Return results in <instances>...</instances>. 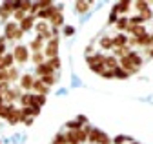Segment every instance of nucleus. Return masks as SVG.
<instances>
[{
	"label": "nucleus",
	"instance_id": "obj_39",
	"mask_svg": "<svg viewBox=\"0 0 153 144\" xmlns=\"http://www.w3.org/2000/svg\"><path fill=\"white\" fill-rule=\"evenodd\" d=\"M9 117V104L0 106V119H7Z\"/></svg>",
	"mask_w": 153,
	"mask_h": 144
},
{
	"label": "nucleus",
	"instance_id": "obj_11",
	"mask_svg": "<svg viewBox=\"0 0 153 144\" xmlns=\"http://www.w3.org/2000/svg\"><path fill=\"white\" fill-rule=\"evenodd\" d=\"M126 57H128V60H129L133 66H135V68H140V66H142V57L139 55L137 51H129Z\"/></svg>",
	"mask_w": 153,
	"mask_h": 144
},
{
	"label": "nucleus",
	"instance_id": "obj_22",
	"mask_svg": "<svg viewBox=\"0 0 153 144\" xmlns=\"http://www.w3.org/2000/svg\"><path fill=\"white\" fill-rule=\"evenodd\" d=\"M104 55H99V53H97V55H89L86 60H88V64L89 66H95V64H104Z\"/></svg>",
	"mask_w": 153,
	"mask_h": 144
},
{
	"label": "nucleus",
	"instance_id": "obj_34",
	"mask_svg": "<svg viewBox=\"0 0 153 144\" xmlns=\"http://www.w3.org/2000/svg\"><path fill=\"white\" fill-rule=\"evenodd\" d=\"M100 46H102L104 49H111V48H113V40H111L109 37H102V39H100Z\"/></svg>",
	"mask_w": 153,
	"mask_h": 144
},
{
	"label": "nucleus",
	"instance_id": "obj_5",
	"mask_svg": "<svg viewBox=\"0 0 153 144\" xmlns=\"http://www.w3.org/2000/svg\"><path fill=\"white\" fill-rule=\"evenodd\" d=\"M35 71H36V75L40 77V79H42V77H48V75H55V69H51L46 62H44V64H38Z\"/></svg>",
	"mask_w": 153,
	"mask_h": 144
},
{
	"label": "nucleus",
	"instance_id": "obj_1",
	"mask_svg": "<svg viewBox=\"0 0 153 144\" xmlns=\"http://www.w3.org/2000/svg\"><path fill=\"white\" fill-rule=\"evenodd\" d=\"M24 37V33H22V29L18 27V24L16 22H6V27H4V39L6 40H20Z\"/></svg>",
	"mask_w": 153,
	"mask_h": 144
},
{
	"label": "nucleus",
	"instance_id": "obj_21",
	"mask_svg": "<svg viewBox=\"0 0 153 144\" xmlns=\"http://www.w3.org/2000/svg\"><path fill=\"white\" fill-rule=\"evenodd\" d=\"M13 62H15V57H13V53H4V55H2V66H4L6 69L13 68Z\"/></svg>",
	"mask_w": 153,
	"mask_h": 144
},
{
	"label": "nucleus",
	"instance_id": "obj_2",
	"mask_svg": "<svg viewBox=\"0 0 153 144\" xmlns=\"http://www.w3.org/2000/svg\"><path fill=\"white\" fill-rule=\"evenodd\" d=\"M13 57H15V62H18V64H24V62H27V59H29V49H27V46H16L15 49H13Z\"/></svg>",
	"mask_w": 153,
	"mask_h": 144
},
{
	"label": "nucleus",
	"instance_id": "obj_13",
	"mask_svg": "<svg viewBox=\"0 0 153 144\" xmlns=\"http://www.w3.org/2000/svg\"><path fill=\"white\" fill-rule=\"evenodd\" d=\"M42 46H44V39L38 35L36 39H33V40L29 42V48H27V49H33V51L36 53V51H42Z\"/></svg>",
	"mask_w": 153,
	"mask_h": 144
},
{
	"label": "nucleus",
	"instance_id": "obj_20",
	"mask_svg": "<svg viewBox=\"0 0 153 144\" xmlns=\"http://www.w3.org/2000/svg\"><path fill=\"white\" fill-rule=\"evenodd\" d=\"M20 102H22V106H24V108H35L33 95H29V93H24V95H20Z\"/></svg>",
	"mask_w": 153,
	"mask_h": 144
},
{
	"label": "nucleus",
	"instance_id": "obj_9",
	"mask_svg": "<svg viewBox=\"0 0 153 144\" xmlns=\"http://www.w3.org/2000/svg\"><path fill=\"white\" fill-rule=\"evenodd\" d=\"M7 122H9V124L20 122V111H18L13 104H9V117H7Z\"/></svg>",
	"mask_w": 153,
	"mask_h": 144
},
{
	"label": "nucleus",
	"instance_id": "obj_37",
	"mask_svg": "<svg viewBox=\"0 0 153 144\" xmlns=\"http://www.w3.org/2000/svg\"><path fill=\"white\" fill-rule=\"evenodd\" d=\"M13 16H15V20H16V24H20V22H22V20L26 19L27 15H26L24 11H20V9H18V11H15V13H13Z\"/></svg>",
	"mask_w": 153,
	"mask_h": 144
},
{
	"label": "nucleus",
	"instance_id": "obj_45",
	"mask_svg": "<svg viewBox=\"0 0 153 144\" xmlns=\"http://www.w3.org/2000/svg\"><path fill=\"white\" fill-rule=\"evenodd\" d=\"M0 82H9V79H7V69H0Z\"/></svg>",
	"mask_w": 153,
	"mask_h": 144
},
{
	"label": "nucleus",
	"instance_id": "obj_52",
	"mask_svg": "<svg viewBox=\"0 0 153 144\" xmlns=\"http://www.w3.org/2000/svg\"><path fill=\"white\" fill-rule=\"evenodd\" d=\"M31 110H33V117H36V115H40V108H38V106L31 108Z\"/></svg>",
	"mask_w": 153,
	"mask_h": 144
},
{
	"label": "nucleus",
	"instance_id": "obj_19",
	"mask_svg": "<svg viewBox=\"0 0 153 144\" xmlns=\"http://www.w3.org/2000/svg\"><path fill=\"white\" fill-rule=\"evenodd\" d=\"M104 66H106V69H115V68H119V59L117 57H106L104 59Z\"/></svg>",
	"mask_w": 153,
	"mask_h": 144
},
{
	"label": "nucleus",
	"instance_id": "obj_25",
	"mask_svg": "<svg viewBox=\"0 0 153 144\" xmlns=\"http://www.w3.org/2000/svg\"><path fill=\"white\" fill-rule=\"evenodd\" d=\"M64 135H66V144H80L79 139H76V135H75V131H68Z\"/></svg>",
	"mask_w": 153,
	"mask_h": 144
},
{
	"label": "nucleus",
	"instance_id": "obj_3",
	"mask_svg": "<svg viewBox=\"0 0 153 144\" xmlns=\"http://www.w3.org/2000/svg\"><path fill=\"white\" fill-rule=\"evenodd\" d=\"M44 57H48V59L59 57V39H56V37H53L51 40H48V46H46V51H44Z\"/></svg>",
	"mask_w": 153,
	"mask_h": 144
},
{
	"label": "nucleus",
	"instance_id": "obj_33",
	"mask_svg": "<svg viewBox=\"0 0 153 144\" xmlns=\"http://www.w3.org/2000/svg\"><path fill=\"white\" fill-rule=\"evenodd\" d=\"M33 100H35V106L42 108L46 104V95H33Z\"/></svg>",
	"mask_w": 153,
	"mask_h": 144
},
{
	"label": "nucleus",
	"instance_id": "obj_23",
	"mask_svg": "<svg viewBox=\"0 0 153 144\" xmlns=\"http://www.w3.org/2000/svg\"><path fill=\"white\" fill-rule=\"evenodd\" d=\"M99 135H100V130H97V128H91V131H89V135H88V140H89L91 144H97V140H99Z\"/></svg>",
	"mask_w": 153,
	"mask_h": 144
},
{
	"label": "nucleus",
	"instance_id": "obj_43",
	"mask_svg": "<svg viewBox=\"0 0 153 144\" xmlns=\"http://www.w3.org/2000/svg\"><path fill=\"white\" fill-rule=\"evenodd\" d=\"M9 16H11V13H9L4 6H0V19H2V20H7Z\"/></svg>",
	"mask_w": 153,
	"mask_h": 144
},
{
	"label": "nucleus",
	"instance_id": "obj_12",
	"mask_svg": "<svg viewBox=\"0 0 153 144\" xmlns=\"http://www.w3.org/2000/svg\"><path fill=\"white\" fill-rule=\"evenodd\" d=\"M33 22H35V16H31V15H27L26 19L18 24V27L22 29V33H26V31H29V29H33Z\"/></svg>",
	"mask_w": 153,
	"mask_h": 144
},
{
	"label": "nucleus",
	"instance_id": "obj_49",
	"mask_svg": "<svg viewBox=\"0 0 153 144\" xmlns=\"http://www.w3.org/2000/svg\"><path fill=\"white\" fill-rule=\"evenodd\" d=\"M73 33H75V27H71V26H66L64 27V35H66V37H71Z\"/></svg>",
	"mask_w": 153,
	"mask_h": 144
},
{
	"label": "nucleus",
	"instance_id": "obj_46",
	"mask_svg": "<svg viewBox=\"0 0 153 144\" xmlns=\"http://www.w3.org/2000/svg\"><path fill=\"white\" fill-rule=\"evenodd\" d=\"M4 53H6V39L0 37V57H2Z\"/></svg>",
	"mask_w": 153,
	"mask_h": 144
},
{
	"label": "nucleus",
	"instance_id": "obj_51",
	"mask_svg": "<svg viewBox=\"0 0 153 144\" xmlns=\"http://www.w3.org/2000/svg\"><path fill=\"white\" fill-rule=\"evenodd\" d=\"M76 122H80V124H82V126H84V124H86V122H88V119H86V117H84V115H79V117H76Z\"/></svg>",
	"mask_w": 153,
	"mask_h": 144
},
{
	"label": "nucleus",
	"instance_id": "obj_55",
	"mask_svg": "<svg viewBox=\"0 0 153 144\" xmlns=\"http://www.w3.org/2000/svg\"><path fill=\"white\" fill-rule=\"evenodd\" d=\"M151 40H153V35H151Z\"/></svg>",
	"mask_w": 153,
	"mask_h": 144
},
{
	"label": "nucleus",
	"instance_id": "obj_54",
	"mask_svg": "<svg viewBox=\"0 0 153 144\" xmlns=\"http://www.w3.org/2000/svg\"><path fill=\"white\" fill-rule=\"evenodd\" d=\"M148 55H149V57H153V49H149V51H148Z\"/></svg>",
	"mask_w": 153,
	"mask_h": 144
},
{
	"label": "nucleus",
	"instance_id": "obj_10",
	"mask_svg": "<svg viewBox=\"0 0 153 144\" xmlns=\"http://www.w3.org/2000/svg\"><path fill=\"white\" fill-rule=\"evenodd\" d=\"M89 131H91V126H82L79 131H75V135H76V139H79V142H88Z\"/></svg>",
	"mask_w": 153,
	"mask_h": 144
},
{
	"label": "nucleus",
	"instance_id": "obj_36",
	"mask_svg": "<svg viewBox=\"0 0 153 144\" xmlns=\"http://www.w3.org/2000/svg\"><path fill=\"white\" fill-rule=\"evenodd\" d=\"M89 69L93 71V73H97V75H102V71L106 69L104 64H95V66H89Z\"/></svg>",
	"mask_w": 153,
	"mask_h": 144
},
{
	"label": "nucleus",
	"instance_id": "obj_6",
	"mask_svg": "<svg viewBox=\"0 0 153 144\" xmlns=\"http://www.w3.org/2000/svg\"><path fill=\"white\" fill-rule=\"evenodd\" d=\"M56 11H59V9H56L55 6H51V7H48V9H40V11H38L36 13V16H38V19H40L42 22L44 20H48V19H51V16L56 13Z\"/></svg>",
	"mask_w": 153,
	"mask_h": 144
},
{
	"label": "nucleus",
	"instance_id": "obj_24",
	"mask_svg": "<svg viewBox=\"0 0 153 144\" xmlns=\"http://www.w3.org/2000/svg\"><path fill=\"white\" fill-rule=\"evenodd\" d=\"M89 6H91V2H76L75 9H76V13H86L89 9Z\"/></svg>",
	"mask_w": 153,
	"mask_h": 144
},
{
	"label": "nucleus",
	"instance_id": "obj_31",
	"mask_svg": "<svg viewBox=\"0 0 153 144\" xmlns=\"http://www.w3.org/2000/svg\"><path fill=\"white\" fill-rule=\"evenodd\" d=\"M46 64H48L51 69H60V59H59V57H55V59H49Z\"/></svg>",
	"mask_w": 153,
	"mask_h": 144
},
{
	"label": "nucleus",
	"instance_id": "obj_27",
	"mask_svg": "<svg viewBox=\"0 0 153 144\" xmlns=\"http://www.w3.org/2000/svg\"><path fill=\"white\" fill-rule=\"evenodd\" d=\"M66 128H68V131H79V130L82 128V124L76 122V120H71V122L66 124Z\"/></svg>",
	"mask_w": 153,
	"mask_h": 144
},
{
	"label": "nucleus",
	"instance_id": "obj_16",
	"mask_svg": "<svg viewBox=\"0 0 153 144\" xmlns=\"http://www.w3.org/2000/svg\"><path fill=\"white\" fill-rule=\"evenodd\" d=\"M33 89L36 91V95H48V91H49V88H46V86L40 82V79L33 82Z\"/></svg>",
	"mask_w": 153,
	"mask_h": 144
},
{
	"label": "nucleus",
	"instance_id": "obj_4",
	"mask_svg": "<svg viewBox=\"0 0 153 144\" xmlns=\"http://www.w3.org/2000/svg\"><path fill=\"white\" fill-rule=\"evenodd\" d=\"M119 68H122L128 75H135L137 71H139V68H135L129 60H128V57H122V59H119Z\"/></svg>",
	"mask_w": 153,
	"mask_h": 144
},
{
	"label": "nucleus",
	"instance_id": "obj_35",
	"mask_svg": "<svg viewBox=\"0 0 153 144\" xmlns=\"http://www.w3.org/2000/svg\"><path fill=\"white\" fill-rule=\"evenodd\" d=\"M115 26H117L120 31H126V27H128V19H126V16H120V19L117 20V24H115Z\"/></svg>",
	"mask_w": 153,
	"mask_h": 144
},
{
	"label": "nucleus",
	"instance_id": "obj_42",
	"mask_svg": "<svg viewBox=\"0 0 153 144\" xmlns=\"http://www.w3.org/2000/svg\"><path fill=\"white\" fill-rule=\"evenodd\" d=\"M128 140H131V139L126 137V135H119V137L113 139V144H124V142H128Z\"/></svg>",
	"mask_w": 153,
	"mask_h": 144
},
{
	"label": "nucleus",
	"instance_id": "obj_14",
	"mask_svg": "<svg viewBox=\"0 0 153 144\" xmlns=\"http://www.w3.org/2000/svg\"><path fill=\"white\" fill-rule=\"evenodd\" d=\"M51 27H56V29H59V26H62L64 24V16H62V13H60V9L59 11H56L53 16H51Z\"/></svg>",
	"mask_w": 153,
	"mask_h": 144
},
{
	"label": "nucleus",
	"instance_id": "obj_29",
	"mask_svg": "<svg viewBox=\"0 0 153 144\" xmlns=\"http://www.w3.org/2000/svg\"><path fill=\"white\" fill-rule=\"evenodd\" d=\"M18 77H20V73H18V69H16V68H9V69H7V79H9L11 82L16 80Z\"/></svg>",
	"mask_w": 153,
	"mask_h": 144
},
{
	"label": "nucleus",
	"instance_id": "obj_44",
	"mask_svg": "<svg viewBox=\"0 0 153 144\" xmlns=\"http://www.w3.org/2000/svg\"><path fill=\"white\" fill-rule=\"evenodd\" d=\"M9 91V82H0V95H6Z\"/></svg>",
	"mask_w": 153,
	"mask_h": 144
},
{
	"label": "nucleus",
	"instance_id": "obj_50",
	"mask_svg": "<svg viewBox=\"0 0 153 144\" xmlns=\"http://www.w3.org/2000/svg\"><path fill=\"white\" fill-rule=\"evenodd\" d=\"M102 77L104 79H113V69H104L102 71Z\"/></svg>",
	"mask_w": 153,
	"mask_h": 144
},
{
	"label": "nucleus",
	"instance_id": "obj_28",
	"mask_svg": "<svg viewBox=\"0 0 153 144\" xmlns=\"http://www.w3.org/2000/svg\"><path fill=\"white\" fill-rule=\"evenodd\" d=\"M40 82H42L46 88H49V86H53V84L56 82V79H55V75H48V77H42Z\"/></svg>",
	"mask_w": 153,
	"mask_h": 144
},
{
	"label": "nucleus",
	"instance_id": "obj_18",
	"mask_svg": "<svg viewBox=\"0 0 153 144\" xmlns=\"http://www.w3.org/2000/svg\"><path fill=\"white\" fill-rule=\"evenodd\" d=\"M137 46H140V48H151L153 46V40H151V35H144V37H140V39H137Z\"/></svg>",
	"mask_w": 153,
	"mask_h": 144
},
{
	"label": "nucleus",
	"instance_id": "obj_32",
	"mask_svg": "<svg viewBox=\"0 0 153 144\" xmlns=\"http://www.w3.org/2000/svg\"><path fill=\"white\" fill-rule=\"evenodd\" d=\"M113 53H115V55H119V57L122 59V57H126L128 53H129V48H128V46H124V48H115Z\"/></svg>",
	"mask_w": 153,
	"mask_h": 144
},
{
	"label": "nucleus",
	"instance_id": "obj_17",
	"mask_svg": "<svg viewBox=\"0 0 153 144\" xmlns=\"http://www.w3.org/2000/svg\"><path fill=\"white\" fill-rule=\"evenodd\" d=\"M129 6H131L129 0H122V2H119V4L113 6V11H117V15H119V13H126V11L129 9Z\"/></svg>",
	"mask_w": 153,
	"mask_h": 144
},
{
	"label": "nucleus",
	"instance_id": "obj_15",
	"mask_svg": "<svg viewBox=\"0 0 153 144\" xmlns=\"http://www.w3.org/2000/svg\"><path fill=\"white\" fill-rule=\"evenodd\" d=\"M16 99H20V89H11L9 88V91L4 95V100H7V104H13V100Z\"/></svg>",
	"mask_w": 153,
	"mask_h": 144
},
{
	"label": "nucleus",
	"instance_id": "obj_26",
	"mask_svg": "<svg viewBox=\"0 0 153 144\" xmlns=\"http://www.w3.org/2000/svg\"><path fill=\"white\" fill-rule=\"evenodd\" d=\"M31 60L38 66V64H44V53L42 51H36V53H33L31 55Z\"/></svg>",
	"mask_w": 153,
	"mask_h": 144
},
{
	"label": "nucleus",
	"instance_id": "obj_38",
	"mask_svg": "<svg viewBox=\"0 0 153 144\" xmlns=\"http://www.w3.org/2000/svg\"><path fill=\"white\" fill-rule=\"evenodd\" d=\"M36 26V31H38V35H42V33H46V31H49V27H48V24L46 22H38V24H35Z\"/></svg>",
	"mask_w": 153,
	"mask_h": 144
},
{
	"label": "nucleus",
	"instance_id": "obj_8",
	"mask_svg": "<svg viewBox=\"0 0 153 144\" xmlns=\"http://www.w3.org/2000/svg\"><path fill=\"white\" fill-rule=\"evenodd\" d=\"M111 40H113V49L115 48H124V46H128V35L119 33L117 37H113Z\"/></svg>",
	"mask_w": 153,
	"mask_h": 144
},
{
	"label": "nucleus",
	"instance_id": "obj_48",
	"mask_svg": "<svg viewBox=\"0 0 153 144\" xmlns=\"http://www.w3.org/2000/svg\"><path fill=\"white\" fill-rule=\"evenodd\" d=\"M135 7L139 11H144V9H148V2H135Z\"/></svg>",
	"mask_w": 153,
	"mask_h": 144
},
{
	"label": "nucleus",
	"instance_id": "obj_40",
	"mask_svg": "<svg viewBox=\"0 0 153 144\" xmlns=\"http://www.w3.org/2000/svg\"><path fill=\"white\" fill-rule=\"evenodd\" d=\"M53 144H66V135L64 133H56L53 139Z\"/></svg>",
	"mask_w": 153,
	"mask_h": 144
},
{
	"label": "nucleus",
	"instance_id": "obj_30",
	"mask_svg": "<svg viewBox=\"0 0 153 144\" xmlns=\"http://www.w3.org/2000/svg\"><path fill=\"white\" fill-rule=\"evenodd\" d=\"M113 77L115 79H128V73H126L122 68H115L113 69Z\"/></svg>",
	"mask_w": 153,
	"mask_h": 144
},
{
	"label": "nucleus",
	"instance_id": "obj_41",
	"mask_svg": "<svg viewBox=\"0 0 153 144\" xmlns=\"http://www.w3.org/2000/svg\"><path fill=\"white\" fill-rule=\"evenodd\" d=\"M117 20H119L117 11H113V9H111V13H109V16H108V24H117Z\"/></svg>",
	"mask_w": 153,
	"mask_h": 144
},
{
	"label": "nucleus",
	"instance_id": "obj_53",
	"mask_svg": "<svg viewBox=\"0 0 153 144\" xmlns=\"http://www.w3.org/2000/svg\"><path fill=\"white\" fill-rule=\"evenodd\" d=\"M22 122H24L26 126H29V124L33 122V117H26V119H22Z\"/></svg>",
	"mask_w": 153,
	"mask_h": 144
},
{
	"label": "nucleus",
	"instance_id": "obj_47",
	"mask_svg": "<svg viewBox=\"0 0 153 144\" xmlns=\"http://www.w3.org/2000/svg\"><path fill=\"white\" fill-rule=\"evenodd\" d=\"M20 11H31V2H20Z\"/></svg>",
	"mask_w": 153,
	"mask_h": 144
},
{
	"label": "nucleus",
	"instance_id": "obj_7",
	"mask_svg": "<svg viewBox=\"0 0 153 144\" xmlns=\"http://www.w3.org/2000/svg\"><path fill=\"white\" fill-rule=\"evenodd\" d=\"M33 82H35V79H33L29 73H26V75H22V77H20V88H22V89H26V91L33 89Z\"/></svg>",
	"mask_w": 153,
	"mask_h": 144
}]
</instances>
